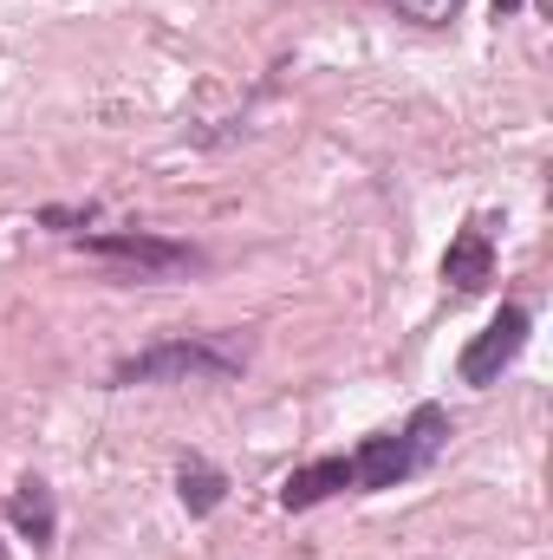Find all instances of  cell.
Instances as JSON below:
<instances>
[{"label":"cell","mask_w":553,"mask_h":560,"mask_svg":"<svg viewBox=\"0 0 553 560\" xmlns=\"http://www.w3.org/2000/svg\"><path fill=\"white\" fill-rule=\"evenodd\" d=\"M443 436H449V411H443V405H416L404 430H378V436H365V443L352 450V489L378 495V489L411 482L416 469L443 450Z\"/></svg>","instance_id":"2"},{"label":"cell","mask_w":553,"mask_h":560,"mask_svg":"<svg viewBox=\"0 0 553 560\" xmlns=\"http://www.w3.org/2000/svg\"><path fill=\"white\" fill-rule=\"evenodd\" d=\"M79 248L105 268H118L125 280H176L202 268V248L189 242H169V235H150V229H105V235H79Z\"/></svg>","instance_id":"3"},{"label":"cell","mask_w":553,"mask_h":560,"mask_svg":"<svg viewBox=\"0 0 553 560\" xmlns=\"http://www.w3.org/2000/svg\"><path fill=\"white\" fill-rule=\"evenodd\" d=\"M176 495H183L189 515H215L222 495H228V476H222L215 463H202V456H183V469H176Z\"/></svg>","instance_id":"8"},{"label":"cell","mask_w":553,"mask_h":560,"mask_svg":"<svg viewBox=\"0 0 553 560\" xmlns=\"http://www.w3.org/2000/svg\"><path fill=\"white\" fill-rule=\"evenodd\" d=\"M7 522L20 528V541L52 548V528H59V515H52V489H46L39 476H20L13 495H7Z\"/></svg>","instance_id":"7"},{"label":"cell","mask_w":553,"mask_h":560,"mask_svg":"<svg viewBox=\"0 0 553 560\" xmlns=\"http://www.w3.org/2000/svg\"><path fill=\"white\" fill-rule=\"evenodd\" d=\"M443 280H449L456 293H482V287L495 280V242H489L482 222H462V229H456V242L443 248Z\"/></svg>","instance_id":"5"},{"label":"cell","mask_w":553,"mask_h":560,"mask_svg":"<svg viewBox=\"0 0 553 560\" xmlns=\"http://www.w3.org/2000/svg\"><path fill=\"white\" fill-rule=\"evenodd\" d=\"M398 20H411V26H449V20H462V7L469 0H385Z\"/></svg>","instance_id":"9"},{"label":"cell","mask_w":553,"mask_h":560,"mask_svg":"<svg viewBox=\"0 0 553 560\" xmlns=\"http://www.w3.org/2000/svg\"><path fill=\"white\" fill-rule=\"evenodd\" d=\"M521 7H528V0H495V13H502V20H515Z\"/></svg>","instance_id":"11"},{"label":"cell","mask_w":553,"mask_h":560,"mask_svg":"<svg viewBox=\"0 0 553 560\" xmlns=\"http://www.w3.org/2000/svg\"><path fill=\"white\" fill-rule=\"evenodd\" d=\"M528 332H534V313L508 300V306H502V313H495V319L469 339V346H462L456 378H462V385H475V392H482V385H495V378H502V372L528 352Z\"/></svg>","instance_id":"4"},{"label":"cell","mask_w":553,"mask_h":560,"mask_svg":"<svg viewBox=\"0 0 553 560\" xmlns=\"http://www.w3.org/2000/svg\"><path fill=\"white\" fill-rule=\"evenodd\" d=\"M39 222H46V229H66V235H72V229H92V222H98V209H46Z\"/></svg>","instance_id":"10"},{"label":"cell","mask_w":553,"mask_h":560,"mask_svg":"<svg viewBox=\"0 0 553 560\" xmlns=\"http://www.w3.org/2000/svg\"><path fill=\"white\" fill-rule=\"evenodd\" d=\"M242 372H248V339L176 332V339H156L131 359H118L111 385H215V378H242Z\"/></svg>","instance_id":"1"},{"label":"cell","mask_w":553,"mask_h":560,"mask_svg":"<svg viewBox=\"0 0 553 560\" xmlns=\"http://www.w3.org/2000/svg\"><path fill=\"white\" fill-rule=\"evenodd\" d=\"M339 489H352V456H319V463H306V469H293L280 482V509L286 515H306V509L332 502Z\"/></svg>","instance_id":"6"}]
</instances>
